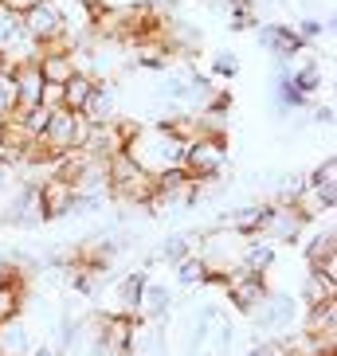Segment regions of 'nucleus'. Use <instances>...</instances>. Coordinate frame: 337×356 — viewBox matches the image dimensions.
Returning <instances> with one entry per match:
<instances>
[{
	"mask_svg": "<svg viewBox=\"0 0 337 356\" xmlns=\"http://www.w3.org/2000/svg\"><path fill=\"white\" fill-rule=\"evenodd\" d=\"M224 293H228V302L235 309L251 314L255 305L271 293V286H267V274H251V270H243V266H232V270L224 274Z\"/></svg>",
	"mask_w": 337,
	"mask_h": 356,
	"instance_id": "423d86ee",
	"label": "nucleus"
},
{
	"mask_svg": "<svg viewBox=\"0 0 337 356\" xmlns=\"http://www.w3.org/2000/svg\"><path fill=\"white\" fill-rule=\"evenodd\" d=\"M40 0H4V12H12V16H24L28 8H36Z\"/></svg>",
	"mask_w": 337,
	"mask_h": 356,
	"instance_id": "2f4dec72",
	"label": "nucleus"
},
{
	"mask_svg": "<svg viewBox=\"0 0 337 356\" xmlns=\"http://www.w3.org/2000/svg\"><path fill=\"white\" fill-rule=\"evenodd\" d=\"M146 282H149V270H134V274H126V278L118 282V305H122V314L137 317V302H141Z\"/></svg>",
	"mask_w": 337,
	"mask_h": 356,
	"instance_id": "aec40b11",
	"label": "nucleus"
},
{
	"mask_svg": "<svg viewBox=\"0 0 337 356\" xmlns=\"http://www.w3.org/2000/svg\"><path fill=\"white\" fill-rule=\"evenodd\" d=\"M12 165H20V153H16L4 137H0V168H12Z\"/></svg>",
	"mask_w": 337,
	"mask_h": 356,
	"instance_id": "c756f323",
	"label": "nucleus"
},
{
	"mask_svg": "<svg viewBox=\"0 0 337 356\" xmlns=\"http://www.w3.org/2000/svg\"><path fill=\"white\" fill-rule=\"evenodd\" d=\"M36 71L43 74V83L47 86H63L67 79L75 74V59H71V51H67L63 43H52V47H40V55H36Z\"/></svg>",
	"mask_w": 337,
	"mask_h": 356,
	"instance_id": "f8f14e48",
	"label": "nucleus"
},
{
	"mask_svg": "<svg viewBox=\"0 0 337 356\" xmlns=\"http://www.w3.org/2000/svg\"><path fill=\"white\" fill-rule=\"evenodd\" d=\"M16 114V86H12V74H0V118Z\"/></svg>",
	"mask_w": 337,
	"mask_h": 356,
	"instance_id": "cd10ccee",
	"label": "nucleus"
},
{
	"mask_svg": "<svg viewBox=\"0 0 337 356\" xmlns=\"http://www.w3.org/2000/svg\"><path fill=\"white\" fill-rule=\"evenodd\" d=\"M204 278H208V266H204L201 254H189V259L177 262V282L185 286V290H192V286H204Z\"/></svg>",
	"mask_w": 337,
	"mask_h": 356,
	"instance_id": "4be33fe9",
	"label": "nucleus"
},
{
	"mask_svg": "<svg viewBox=\"0 0 337 356\" xmlns=\"http://www.w3.org/2000/svg\"><path fill=\"white\" fill-rule=\"evenodd\" d=\"M306 227V211L298 204H271L263 223V239L267 243H298Z\"/></svg>",
	"mask_w": 337,
	"mask_h": 356,
	"instance_id": "0eeeda50",
	"label": "nucleus"
},
{
	"mask_svg": "<svg viewBox=\"0 0 337 356\" xmlns=\"http://www.w3.org/2000/svg\"><path fill=\"white\" fill-rule=\"evenodd\" d=\"M36 188H40V204H43V216H47V220H59V216H67V211H71L75 188L67 184V180L47 177V180H36Z\"/></svg>",
	"mask_w": 337,
	"mask_h": 356,
	"instance_id": "dca6fc26",
	"label": "nucleus"
},
{
	"mask_svg": "<svg viewBox=\"0 0 337 356\" xmlns=\"http://www.w3.org/2000/svg\"><path fill=\"white\" fill-rule=\"evenodd\" d=\"M83 122L86 126H106V122H114L118 118V90L110 79H95V86H91V95H86L83 102Z\"/></svg>",
	"mask_w": 337,
	"mask_h": 356,
	"instance_id": "9d476101",
	"label": "nucleus"
},
{
	"mask_svg": "<svg viewBox=\"0 0 337 356\" xmlns=\"http://www.w3.org/2000/svg\"><path fill=\"white\" fill-rule=\"evenodd\" d=\"M4 220H8L12 227H40V223L47 220V216H43V204H40V188L24 180L20 188L12 192L8 208H4Z\"/></svg>",
	"mask_w": 337,
	"mask_h": 356,
	"instance_id": "1a4fd4ad",
	"label": "nucleus"
},
{
	"mask_svg": "<svg viewBox=\"0 0 337 356\" xmlns=\"http://www.w3.org/2000/svg\"><path fill=\"white\" fill-rule=\"evenodd\" d=\"M52 110H55V106H43L40 102V106H32V110H24V114H16V118H20V126L40 141L43 129H47V122H52Z\"/></svg>",
	"mask_w": 337,
	"mask_h": 356,
	"instance_id": "393cba45",
	"label": "nucleus"
},
{
	"mask_svg": "<svg viewBox=\"0 0 337 356\" xmlns=\"http://www.w3.org/2000/svg\"><path fill=\"white\" fill-rule=\"evenodd\" d=\"M168 314H173V290L165 282H153L149 278L146 290H141V302H137V317L149 325H165Z\"/></svg>",
	"mask_w": 337,
	"mask_h": 356,
	"instance_id": "2eb2a0df",
	"label": "nucleus"
},
{
	"mask_svg": "<svg viewBox=\"0 0 337 356\" xmlns=\"http://www.w3.org/2000/svg\"><path fill=\"white\" fill-rule=\"evenodd\" d=\"M201 239H204V231H177V235H168V239L161 243L157 259H165V262H173V266H177L180 259H189V254H196Z\"/></svg>",
	"mask_w": 337,
	"mask_h": 356,
	"instance_id": "f3484780",
	"label": "nucleus"
},
{
	"mask_svg": "<svg viewBox=\"0 0 337 356\" xmlns=\"http://www.w3.org/2000/svg\"><path fill=\"white\" fill-rule=\"evenodd\" d=\"M232 345H235V325L220 305H201L189 317L185 356H232Z\"/></svg>",
	"mask_w": 337,
	"mask_h": 356,
	"instance_id": "f257e3e1",
	"label": "nucleus"
},
{
	"mask_svg": "<svg viewBox=\"0 0 337 356\" xmlns=\"http://www.w3.org/2000/svg\"><path fill=\"white\" fill-rule=\"evenodd\" d=\"M329 254H337V231H334V223H329L326 231H318L314 239H310V247H306V262L314 266V262L329 259Z\"/></svg>",
	"mask_w": 337,
	"mask_h": 356,
	"instance_id": "5701e85b",
	"label": "nucleus"
},
{
	"mask_svg": "<svg viewBox=\"0 0 337 356\" xmlns=\"http://www.w3.org/2000/svg\"><path fill=\"white\" fill-rule=\"evenodd\" d=\"M274 243H267V239H259V243H247L240 251V266L243 270H251V274H267L274 266Z\"/></svg>",
	"mask_w": 337,
	"mask_h": 356,
	"instance_id": "6ab92c4d",
	"label": "nucleus"
},
{
	"mask_svg": "<svg viewBox=\"0 0 337 356\" xmlns=\"http://www.w3.org/2000/svg\"><path fill=\"white\" fill-rule=\"evenodd\" d=\"M302 200H310V204H314L318 211H326V216L337 208V157H326L310 177H306Z\"/></svg>",
	"mask_w": 337,
	"mask_h": 356,
	"instance_id": "6e6552de",
	"label": "nucleus"
},
{
	"mask_svg": "<svg viewBox=\"0 0 337 356\" xmlns=\"http://www.w3.org/2000/svg\"><path fill=\"white\" fill-rule=\"evenodd\" d=\"M259 47H267V51H271L274 59H283V63H290L295 55L306 51V43L298 40V32L290 24H259Z\"/></svg>",
	"mask_w": 337,
	"mask_h": 356,
	"instance_id": "9b49d317",
	"label": "nucleus"
},
{
	"mask_svg": "<svg viewBox=\"0 0 337 356\" xmlns=\"http://www.w3.org/2000/svg\"><path fill=\"white\" fill-rule=\"evenodd\" d=\"M0 8H4V0H0Z\"/></svg>",
	"mask_w": 337,
	"mask_h": 356,
	"instance_id": "72a5a7b5",
	"label": "nucleus"
},
{
	"mask_svg": "<svg viewBox=\"0 0 337 356\" xmlns=\"http://www.w3.org/2000/svg\"><path fill=\"white\" fill-rule=\"evenodd\" d=\"M212 74H216V79H235V74H240V55L235 51H216L212 55Z\"/></svg>",
	"mask_w": 337,
	"mask_h": 356,
	"instance_id": "bb28decb",
	"label": "nucleus"
},
{
	"mask_svg": "<svg viewBox=\"0 0 337 356\" xmlns=\"http://www.w3.org/2000/svg\"><path fill=\"white\" fill-rule=\"evenodd\" d=\"M24 24V35L36 43V47H52L67 35V12L59 0H40L36 8H28L20 16Z\"/></svg>",
	"mask_w": 337,
	"mask_h": 356,
	"instance_id": "39448f33",
	"label": "nucleus"
},
{
	"mask_svg": "<svg viewBox=\"0 0 337 356\" xmlns=\"http://www.w3.org/2000/svg\"><path fill=\"white\" fill-rule=\"evenodd\" d=\"M86 134H91V126L83 122V114H71V110H63V106H55L52 122H47V129H43V137H40V145L47 149L52 157H63V153H71V149L86 145Z\"/></svg>",
	"mask_w": 337,
	"mask_h": 356,
	"instance_id": "7ed1b4c3",
	"label": "nucleus"
},
{
	"mask_svg": "<svg viewBox=\"0 0 337 356\" xmlns=\"http://www.w3.org/2000/svg\"><path fill=\"white\" fill-rule=\"evenodd\" d=\"M326 298H334V286L310 274V278H306V305H318V302H326Z\"/></svg>",
	"mask_w": 337,
	"mask_h": 356,
	"instance_id": "c85d7f7f",
	"label": "nucleus"
},
{
	"mask_svg": "<svg viewBox=\"0 0 337 356\" xmlns=\"http://www.w3.org/2000/svg\"><path fill=\"white\" fill-rule=\"evenodd\" d=\"M314 122H318V126H326V129H334V102L318 106V110H314Z\"/></svg>",
	"mask_w": 337,
	"mask_h": 356,
	"instance_id": "7c9ffc66",
	"label": "nucleus"
},
{
	"mask_svg": "<svg viewBox=\"0 0 337 356\" xmlns=\"http://www.w3.org/2000/svg\"><path fill=\"white\" fill-rule=\"evenodd\" d=\"M295 321H298V298H290V293L271 290L263 302L251 309V325H255V333H259V341H263V337H286Z\"/></svg>",
	"mask_w": 337,
	"mask_h": 356,
	"instance_id": "20e7f679",
	"label": "nucleus"
},
{
	"mask_svg": "<svg viewBox=\"0 0 337 356\" xmlns=\"http://www.w3.org/2000/svg\"><path fill=\"white\" fill-rule=\"evenodd\" d=\"M20 40H24V24H20V16H12V12L0 8V55H8Z\"/></svg>",
	"mask_w": 337,
	"mask_h": 356,
	"instance_id": "b1692460",
	"label": "nucleus"
},
{
	"mask_svg": "<svg viewBox=\"0 0 337 356\" xmlns=\"http://www.w3.org/2000/svg\"><path fill=\"white\" fill-rule=\"evenodd\" d=\"M28 356H63V353H59V348H52V345H40V348H32Z\"/></svg>",
	"mask_w": 337,
	"mask_h": 356,
	"instance_id": "473e14b6",
	"label": "nucleus"
},
{
	"mask_svg": "<svg viewBox=\"0 0 337 356\" xmlns=\"http://www.w3.org/2000/svg\"><path fill=\"white\" fill-rule=\"evenodd\" d=\"M267 208H271V204H243V208H235V211H228V216H220V220H216V227L235 231L240 239H255V235H263Z\"/></svg>",
	"mask_w": 337,
	"mask_h": 356,
	"instance_id": "4468645a",
	"label": "nucleus"
},
{
	"mask_svg": "<svg viewBox=\"0 0 337 356\" xmlns=\"http://www.w3.org/2000/svg\"><path fill=\"white\" fill-rule=\"evenodd\" d=\"M12 86H16V114L40 106L43 102V90H47V83H43V74L36 71V63L12 67Z\"/></svg>",
	"mask_w": 337,
	"mask_h": 356,
	"instance_id": "ddd939ff",
	"label": "nucleus"
},
{
	"mask_svg": "<svg viewBox=\"0 0 337 356\" xmlns=\"http://www.w3.org/2000/svg\"><path fill=\"white\" fill-rule=\"evenodd\" d=\"M24 305V278H0V321L20 314Z\"/></svg>",
	"mask_w": 337,
	"mask_h": 356,
	"instance_id": "412c9836",
	"label": "nucleus"
},
{
	"mask_svg": "<svg viewBox=\"0 0 337 356\" xmlns=\"http://www.w3.org/2000/svg\"><path fill=\"white\" fill-rule=\"evenodd\" d=\"M329 24H334V20H322V16H302V20H298V24H290V28H295V32H298V40H302L306 47H310L314 40L329 35Z\"/></svg>",
	"mask_w": 337,
	"mask_h": 356,
	"instance_id": "a878e982",
	"label": "nucleus"
},
{
	"mask_svg": "<svg viewBox=\"0 0 337 356\" xmlns=\"http://www.w3.org/2000/svg\"><path fill=\"white\" fill-rule=\"evenodd\" d=\"M224 165H228V141H224V134H196V137L185 141L180 168H185L196 184L220 180L224 177Z\"/></svg>",
	"mask_w": 337,
	"mask_h": 356,
	"instance_id": "f03ea898",
	"label": "nucleus"
},
{
	"mask_svg": "<svg viewBox=\"0 0 337 356\" xmlns=\"http://www.w3.org/2000/svg\"><path fill=\"white\" fill-rule=\"evenodd\" d=\"M91 86H95V79H91V74L75 71L71 79L59 86V106H63V110H71V114H79V110H83V102H86V95H91Z\"/></svg>",
	"mask_w": 337,
	"mask_h": 356,
	"instance_id": "a211bd4d",
	"label": "nucleus"
}]
</instances>
